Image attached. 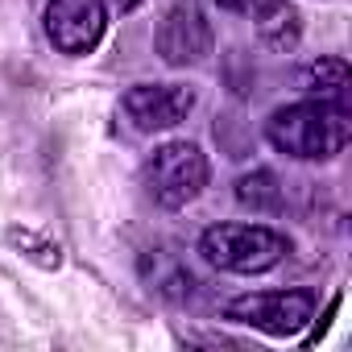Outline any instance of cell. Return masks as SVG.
<instances>
[{
    "instance_id": "7c38bea8",
    "label": "cell",
    "mask_w": 352,
    "mask_h": 352,
    "mask_svg": "<svg viewBox=\"0 0 352 352\" xmlns=\"http://www.w3.org/2000/svg\"><path fill=\"white\" fill-rule=\"evenodd\" d=\"M153 290H157V294H166V298H174V302H183V298H191L195 278H191V270L166 261L162 270H153Z\"/></svg>"
},
{
    "instance_id": "277c9868",
    "label": "cell",
    "mask_w": 352,
    "mask_h": 352,
    "mask_svg": "<svg viewBox=\"0 0 352 352\" xmlns=\"http://www.w3.org/2000/svg\"><path fill=\"white\" fill-rule=\"evenodd\" d=\"M315 315V294L311 290H257L241 294L224 307V319L257 327L265 336H298Z\"/></svg>"
},
{
    "instance_id": "ba28073f",
    "label": "cell",
    "mask_w": 352,
    "mask_h": 352,
    "mask_svg": "<svg viewBox=\"0 0 352 352\" xmlns=\"http://www.w3.org/2000/svg\"><path fill=\"white\" fill-rule=\"evenodd\" d=\"M253 30H257L261 46H270L278 54L294 50L298 46V34H302L298 13H294V5H286V0H261L257 13H253Z\"/></svg>"
},
{
    "instance_id": "5bb4252c",
    "label": "cell",
    "mask_w": 352,
    "mask_h": 352,
    "mask_svg": "<svg viewBox=\"0 0 352 352\" xmlns=\"http://www.w3.org/2000/svg\"><path fill=\"white\" fill-rule=\"evenodd\" d=\"M137 5H141V0H116V9H120V13H129V9H137Z\"/></svg>"
},
{
    "instance_id": "6da1fadb",
    "label": "cell",
    "mask_w": 352,
    "mask_h": 352,
    "mask_svg": "<svg viewBox=\"0 0 352 352\" xmlns=\"http://www.w3.org/2000/svg\"><path fill=\"white\" fill-rule=\"evenodd\" d=\"M265 137L286 157L327 162L348 145L352 120H348V108H340L336 100H302V104L278 108L265 120Z\"/></svg>"
},
{
    "instance_id": "52a82bcc",
    "label": "cell",
    "mask_w": 352,
    "mask_h": 352,
    "mask_svg": "<svg viewBox=\"0 0 352 352\" xmlns=\"http://www.w3.org/2000/svg\"><path fill=\"white\" fill-rule=\"evenodd\" d=\"M108 25L104 0H46V38L63 54H87Z\"/></svg>"
},
{
    "instance_id": "30bf717a",
    "label": "cell",
    "mask_w": 352,
    "mask_h": 352,
    "mask_svg": "<svg viewBox=\"0 0 352 352\" xmlns=\"http://www.w3.org/2000/svg\"><path fill=\"white\" fill-rule=\"evenodd\" d=\"M348 79H352V71L344 58H319L302 71V87L319 100H340L348 91Z\"/></svg>"
},
{
    "instance_id": "3957f363",
    "label": "cell",
    "mask_w": 352,
    "mask_h": 352,
    "mask_svg": "<svg viewBox=\"0 0 352 352\" xmlns=\"http://www.w3.org/2000/svg\"><path fill=\"white\" fill-rule=\"evenodd\" d=\"M141 183L157 208L179 212L191 199H199V191L208 187V157L195 141H166L145 157Z\"/></svg>"
},
{
    "instance_id": "4fadbf2b",
    "label": "cell",
    "mask_w": 352,
    "mask_h": 352,
    "mask_svg": "<svg viewBox=\"0 0 352 352\" xmlns=\"http://www.w3.org/2000/svg\"><path fill=\"white\" fill-rule=\"evenodd\" d=\"M216 5H220V9H228V13H241V9H249V5H253V0H216Z\"/></svg>"
},
{
    "instance_id": "8992f818",
    "label": "cell",
    "mask_w": 352,
    "mask_h": 352,
    "mask_svg": "<svg viewBox=\"0 0 352 352\" xmlns=\"http://www.w3.org/2000/svg\"><path fill=\"white\" fill-rule=\"evenodd\" d=\"M195 108V91L183 83H137L120 96V116L137 133H166Z\"/></svg>"
},
{
    "instance_id": "9c48e42d",
    "label": "cell",
    "mask_w": 352,
    "mask_h": 352,
    "mask_svg": "<svg viewBox=\"0 0 352 352\" xmlns=\"http://www.w3.org/2000/svg\"><path fill=\"white\" fill-rule=\"evenodd\" d=\"M236 204L249 208V212H282V187H278V174L270 170H253L245 179H236Z\"/></svg>"
},
{
    "instance_id": "8fae6325",
    "label": "cell",
    "mask_w": 352,
    "mask_h": 352,
    "mask_svg": "<svg viewBox=\"0 0 352 352\" xmlns=\"http://www.w3.org/2000/svg\"><path fill=\"white\" fill-rule=\"evenodd\" d=\"M5 241L13 245V249H21L34 265H42V270H58L63 265V249L50 241V236H42V232H34V228H5Z\"/></svg>"
},
{
    "instance_id": "5b68a950",
    "label": "cell",
    "mask_w": 352,
    "mask_h": 352,
    "mask_svg": "<svg viewBox=\"0 0 352 352\" xmlns=\"http://www.w3.org/2000/svg\"><path fill=\"white\" fill-rule=\"evenodd\" d=\"M153 46L166 67H195L212 54V21L204 13L199 0H174L166 9Z\"/></svg>"
},
{
    "instance_id": "7a4b0ae2",
    "label": "cell",
    "mask_w": 352,
    "mask_h": 352,
    "mask_svg": "<svg viewBox=\"0 0 352 352\" xmlns=\"http://www.w3.org/2000/svg\"><path fill=\"white\" fill-rule=\"evenodd\" d=\"M290 253V241L270 224H212L199 236V257L224 274H265Z\"/></svg>"
}]
</instances>
